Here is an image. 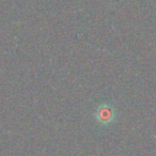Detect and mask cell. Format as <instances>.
<instances>
[{
  "label": "cell",
  "instance_id": "6da1fadb",
  "mask_svg": "<svg viewBox=\"0 0 156 156\" xmlns=\"http://www.w3.org/2000/svg\"><path fill=\"white\" fill-rule=\"evenodd\" d=\"M95 118H96V121L100 124H102V125L107 126L109 124H112L115 118V108L108 104L101 105L96 109Z\"/></svg>",
  "mask_w": 156,
  "mask_h": 156
}]
</instances>
